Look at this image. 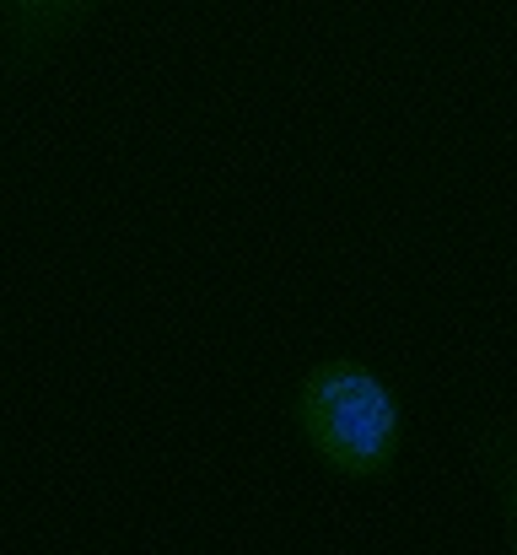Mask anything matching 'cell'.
Instances as JSON below:
<instances>
[{
    "mask_svg": "<svg viewBox=\"0 0 517 555\" xmlns=\"http://www.w3.org/2000/svg\"><path fill=\"white\" fill-rule=\"evenodd\" d=\"M464 453H469V469L480 475V486L496 507L502 555H517V404L475 410L464 426Z\"/></svg>",
    "mask_w": 517,
    "mask_h": 555,
    "instance_id": "3957f363",
    "label": "cell"
},
{
    "mask_svg": "<svg viewBox=\"0 0 517 555\" xmlns=\"http://www.w3.org/2000/svg\"><path fill=\"white\" fill-rule=\"evenodd\" d=\"M108 0H0V70L33 76L70 49Z\"/></svg>",
    "mask_w": 517,
    "mask_h": 555,
    "instance_id": "7a4b0ae2",
    "label": "cell"
},
{
    "mask_svg": "<svg viewBox=\"0 0 517 555\" xmlns=\"http://www.w3.org/2000/svg\"><path fill=\"white\" fill-rule=\"evenodd\" d=\"M292 431L302 453L340 486H377L404 464L410 399L366 357H324L292 383Z\"/></svg>",
    "mask_w": 517,
    "mask_h": 555,
    "instance_id": "6da1fadb",
    "label": "cell"
}]
</instances>
